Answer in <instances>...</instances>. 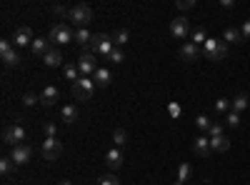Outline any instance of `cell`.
I'll return each instance as SVG.
<instances>
[{"label": "cell", "instance_id": "cell-27", "mask_svg": "<svg viewBox=\"0 0 250 185\" xmlns=\"http://www.w3.org/2000/svg\"><path fill=\"white\" fill-rule=\"evenodd\" d=\"M210 148H213L215 153H225L228 148H230V140H228L225 135H223V138H213V140H210Z\"/></svg>", "mask_w": 250, "mask_h": 185}, {"label": "cell", "instance_id": "cell-17", "mask_svg": "<svg viewBox=\"0 0 250 185\" xmlns=\"http://www.w3.org/2000/svg\"><path fill=\"white\" fill-rule=\"evenodd\" d=\"M193 178V165L190 163H180V168H178V178L173 185H188V180Z\"/></svg>", "mask_w": 250, "mask_h": 185}, {"label": "cell", "instance_id": "cell-2", "mask_svg": "<svg viewBox=\"0 0 250 185\" xmlns=\"http://www.w3.org/2000/svg\"><path fill=\"white\" fill-rule=\"evenodd\" d=\"M48 40L53 43V48L68 45V43H73V40H75V30H73L68 23H55L53 30H50V35H48Z\"/></svg>", "mask_w": 250, "mask_h": 185}, {"label": "cell", "instance_id": "cell-26", "mask_svg": "<svg viewBox=\"0 0 250 185\" xmlns=\"http://www.w3.org/2000/svg\"><path fill=\"white\" fill-rule=\"evenodd\" d=\"M113 38V43H115V48H120V45H125L130 40V30H125V28H118L115 30V35H110Z\"/></svg>", "mask_w": 250, "mask_h": 185}, {"label": "cell", "instance_id": "cell-7", "mask_svg": "<svg viewBox=\"0 0 250 185\" xmlns=\"http://www.w3.org/2000/svg\"><path fill=\"white\" fill-rule=\"evenodd\" d=\"M95 58H98V55H95V53H90V50H85V53H83V55L78 58V68H80L83 78H90V75H95V70L100 68Z\"/></svg>", "mask_w": 250, "mask_h": 185}, {"label": "cell", "instance_id": "cell-35", "mask_svg": "<svg viewBox=\"0 0 250 185\" xmlns=\"http://www.w3.org/2000/svg\"><path fill=\"white\" fill-rule=\"evenodd\" d=\"M223 130H225L223 123H213L210 130H208V133H210V140H213V138H223Z\"/></svg>", "mask_w": 250, "mask_h": 185}, {"label": "cell", "instance_id": "cell-1", "mask_svg": "<svg viewBox=\"0 0 250 185\" xmlns=\"http://www.w3.org/2000/svg\"><path fill=\"white\" fill-rule=\"evenodd\" d=\"M203 55L208 60H213V63H220V60H225V55H228V43L223 38H208L205 45H203Z\"/></svg>", "mask_w": 250, "mask_h": 185}, {"label": "cell", "instance_id": "cell-37", "mask_svg": "<svg viewBox=\"0 0 250 185\" xmlns=\"http://www.w3.org/2000/svg\"><path fill=\"white\" fill-rule=\"evenodd\" d=\"M228 108H230V100H228V98L215 100V110H218V113H225V115H228Z\"/></svg>", "mask_w": 250, "mask_h": 185}, {"label": "cell", "instance_id": "cell-43", "mask_svg": "<svg viewBox=\"0 0 250 185\" xmlns=\"http://www.w3.org/2000/svg\"><path fill=\"white\" fill-rule=\"evenodd\" d=\"M240 33H243V38H245V40H250V20H245V23H243Z\"/></svg>", "mask_w": 250, "mask_h": 185}, {"label": "cell", "instance_id": "cell-11", "mask_svg": "<svg viewBox=\"0 0 250 185\" xmlns=\"http://www.w3.org/2000/svg\"><path fill=\"white\" fill-rule=\"evenodd\" d=\"M193 153L200 155V158H208V155H210V153H213L210 138H208V135H198V138L193 140Z\"/></svg>", "mask_w": 250, "mask_h": 185}, {"label": "cell", "instance_id": "cell-14", "mask_svg": "<svg viewBox=\"0 0 250 185\" xmlns=\"http://www.w3.org/2000/svg\"><path fill=\"white\" fill-rule=\"evenodd\" d=\"M58 98H60V90L55 85H45V90L40 93V105H43V108H53L58 103Z\"/></svg>", "mask_w": 250, "mask_h": 185}, {"label": "cell", "instance_id": "cell-40", "mask_svg": "<svg viewBox=\"0 0 250 185\" xmlns=\"http://www.w3.org/2000/svg\"><path fill=\"white\" fill-rule=\"evenodd\" d=\"M38 100H40V98H38L35 93H25V95H23V105H28V108H30V105H35Z\"/></svg>", "mask_w": 250, "mask_h": 185}, {"label": "cell", "instance_id": "cell-10", "mask_svg": "<svg viewBox=\"0 0 250 185\" xmlns=\"http://www.w3.org/2000/svg\"><path fill=\"white\" fill-rule=\"evenodd\" d=\"M10 158L18 163V165H25V163L33 158V148L25 145V143L23 145H15V148H10Z\"/></svg>", "mask_w": 250, "mask_h": 185}, {"label": "cell", "instance_id": "cell-9", "mask_svg": "<svg viewBox=\"0 0 250 185\" xmlns=\"http://www.w3.org/2000/svg\"><path fill=\"white\" fill-rule=\"evenodd\" d=\"M188 33H190V23H188V18L185 15H178L175 20H170V35L183 40Z\"/></svg>", "mask_w": 250, "mask_h": 185}, {"label": "cell", "instance_id": "cell-36", "mask_svg": "<svg viewBox=\"0 0 250 185\" xmlns=\"http://www.w3.org/2000/svg\"><path fill=\"white\" fill-rule=\"evenodd\" d=\"M108 60H110V63H115V65H120L123 60H125V53H123L120 48H115V50L110 53V58H108Z\"/></svg>", "mask_w": 250, "mask_h": 185}, {"label": "cell", "instance_id": "cell-21", "mask_svg": "<svg viewBox=\"0 0 250 185\" xmlns=\"http://www.w3.org/2000/svg\"><path fill=\"white\" fill-rule=\"evenodd\" d=\"M62 75H65V80H70V83H78V80L83 78L78 63H65V65H62Z\"/></svg>", "mask_w": 250, "mask_h": 185}, {"label": "cell", "instance_id": "cell-32", "mask_svg": "<svg viewBox=\"0 0 250 185\" xmlns=\"http://www.w3.org/2000/svg\"><path fill=\"white\" fill-rule=\"evenodd\" d=\"M43 133H45V138H55L58 135V125H55L53 120H45L43 123Z\"/></svg>", "mask_w": 250, "mask_h": 185}, {"label": "cell", "instance_id": "cell-25", "mask_svg": "<svg viewBox=\"0 0 250 185\" xmlns=\"http://www.w3.org/2000/svg\"><path fill=\"white\" fill-rule=\"evenodd\" d=\"M15 168H18V163H15L10 155H8V158H0V173H3V175H13Z\"/></svg>", "mask_w": 250, "mask_h": 185}, {"label": "cell", "instance_id": "cell-29", "mask_svg": "<svg viewBox=\"0 0 250 185\" xmlns=\"http://www.w3.org/2000/svg\"><path fill=\"white\" fill-rule=\"evenodd\" d=\"M190 38H193L190 43H195V45H205V40H208V33H205V28H195Z\"/></svg>", "mask_w": 250, "mask_h": 185}, {"label": "cell", "instance_id": "cell-34", "mask_svg": "<svg viewBox=\"0 0 250 185\" xmlns=\"http://www.w3.org/2000/svg\"><path fill=\"white\" fill-rule=\"evenodd\" d=\"M195 125H198L200 130H210L213 123H210V118H208V115H198V118H195Z\"/></svg>", "mask_w": 250, "mask_h": 185}, {"label": "cell", "instance_id": "cell-3", "mask_svg": "<svg viewBox=\"0 0 250 185\" xmlns=\"http://www.w3.org/2000/svg\"><path fill=\"white\" fill-rule=\"evenodd\" d=\"M68 20H70L75 28H88V25H90V20H93V8L85 5V3H78V5L70 8Z\"/></svg>", "mask_w": 250, "mask_h": 185}, {"label": "cell", "instance_id": "cell-23", "mask_svg": "<svg viewBox=\"0 0 250 185\" xmlns=\"http://www.w3.org/2000/svg\"><path fill=\"white\" fill-rule=\"evenodd\" d=\"M248 93H238L233 100H230V108H233V113H240V110H245L248 108Z\"/></svg>", "mask_w": 250, "mask_h": 185}, {"label": "cell", "instance_id": "cell-8", "mask_svg": "<svg viewBox=\"0 0 250 185\" xmlns=\"http://www.w3.org/2000/svg\"><path fill=\"white\" fill-rule=\"evenodd\" d=\"M62 153V143L58 138H45L43 145H40V155H43V160H58Z\"/></svg>", "mask_w": 250, "mask_h": 185}, {"label": "cell", "instance_id": "cell-22", "mask_svg": "<svg viewBox=\"0 0 250 185\" xmlns=\"http://www.w3.org/2000/svg\"><path fill=\"white\" fill-rule=\"evenodd\" d=\"M75 43L78 45H90L93 43V33L88 28H75Z\"/></svg>", "mask_w": 250, "mask_h": 185}, {"label": "cell", "instance_id": "cell-19", "mask_svg": "<svg viewBox=\"0 0 250 185\" xmlns=\"http://www.w3.org/2000/svg\"><path fill=\"white\" fill-rule=\"evenodd\" d=\"M223 40H225V43L228 45H233V43H243V33L238 30V28H233V25H228L225 30H223Z\"/></svg>", "mask_w": 250, "mask_h": 185}, {"label": "cell", "instance_id": "cell-18", "mask_svg": "<svg viewBox=\"0 0 250 185\" xmlns=\"http://www.w3.org/2000/svg\"><path fill=\"white\" fill-rule=\"evenodd\" d=\"M50 48H53V43H50L48 38H35V40H33V45H30L33 55H40V58H43V55H45Z\"/></svg>", "mask_w": 250, "mask_h": 185}, {"label": "cell", "instance_id": "cell-33", "mask_svg": "<svg viewBox=\"0 0 250 185\" xmlns=\"http://www.w3.org/2000/svg\"><path fill=\"white\" fill-rule=\"evenodd\" d=\"M225 125H228V128H238V125H240V115H238V113H228V115H225Z\"/></svg>", "mask_w": 250, "mask_h": 185}, {"label": "cell", "instance_id": "cell-44", "mask_svg": "<svg viewBox=\"0 0 250 185\" xmlns=\"http://www.w3.org/2000/svg\"><path fill=\"white\" fill-rule=\"evenodd\" d=\"M58 185H73V183H70V180H60Z\"/></svg>", "mask_w": 250, "mask_h": 185}, {"label": "cell", "instance_id": "cell-28", "mask_svg": "<svg viewBox=\"0 0 250 185\" xmlns=\"http://www.w3.org/2000/svg\"><path fill=\"white\" fill-rule=\"evenodd\" d=\"M3 63H5L8 68H18V65H20V55H18L15 50H10V53L3 55Z\"/></svg>", "mask_w": 250, "mask_h": 185}, {"label": "cell", "instance_id": "cell-42", "mask_svg": "<svg viewBox=\"0 0 250 185\" xmlns=\"http://www.w3.org/2000/svg\"><path fill=\"white\" fill-rule=\"evenodd\" d=\"M168 113H170L173 118H178V115H180V105H178V103H170V105H168Z\"/></svg>", "mask_w": 250, "mask_h": 185}, {"label": "cell", "instance_id": "cell-24", "mask_svg": "<svg viewBox=\"0 0 250 185\" xmlns=\"http://www.w3.org/2000/svg\"><path fill=\"white\" fill-rule=\"evenodd\" d=\"M60 120H62V123H75V120H78V108H75V105H62Z\"/></svg>", "mask_w": 250, "mask_h": 185}, {"label": "cell", "instance_id": "cell-6", "mask_svg": "<svg viewBox=\"0 0 250 185\" xmlns=\"http://www.w3.org/2000/svg\"><path fill=\"white\" fill-rule=\"evenodd\" d=\"M93 93H95V80H90V78H80L78 83H73L75 100H90Z\"/></svg>", "mask_w": 250, "mask_h": 185}, {"label": "cell", "instance_id": "cell-31", "mask_svg": "<svg viewBox=\"0 0 250 185\" xmlns=\"http://www.w3.org/2000/svg\"><path fill=\"white\" fill-rule=\"evenodd\" d=\"M98 185H120V180H118L115 173H105V175L98 178Z\"/></svg>", "mask_w": 250, "mask_h": 185}, {"label": "cell", "instance_id": "cell-15", "mask_svg": "<svg viewBox=\"0 0 250 185\" xmlns=\"http://www.w3.org/2000/svg\"><path fill=\"white\" fill-rule=\"evenodd\" d=\"M43 63H45V68H60V65H62V53H60V48H50V50L43 55Z\"/></svg>", "mask_w": 250, "mask_h": 185}, {"label": "cell", "instance_id": "cell-41", "mask_svg": "<svg viewBox=\"0 0 250 185\" xmlns=\"http://www.w3.org/2000/svg\"><path fill=\"white\" fill-rule=\"evenodd\" d=\"M10 50H13L10 40H0V55H5V53H10Z\"/></svg>", "mask_w": 250, "mask_h": 185}, {"label": "cell", "instance_id": "cell-12", "mask_svg": "<svg viewBox=\"0 0 250 185\" xmlns=\"http://www.w3.org/2000/svg\"><path fill=\"white\" fill-rule=\"evenodd\" d=\"M198 58H200V48L195 43H183L180 45V60L183 63H195Z\"/></svg>", "mask_w": 250, "mask_h": 185}, {"label": "cell", "instance_id": "cell-5", "mask_svg": "<svg viewBox=\"0 0 250 185\" xmlns=\"http://www.w3.org/2000/svg\"><path fill=\"white\" fill-rule=\"evenodd\" d=\"M25 138H28V133H25V128L20 125V123H13V125H8V128H5V133H3V143H5L8 148L23 145Z\"/></svg>", "mask_w": 250, "mask_h": 185}, {"label": "cell", "instance_id": "cell-38", "mask_svg": "<svg viewBox=\"0 0 250 185\" xmlns=\"http://www.w3.org/2000/svg\"><path fill=\"white\" fill-rule=\"evenodd\" d=\"M53 15H55V18H68V15H70V8H65V5H53Z\"/></svg>", "mask_w": 250, "mask_h": 185}, {"label": "cell", "instance_id": "cell-39", "mask_svg": "<svg viewBox=\"0 0 250 185\" xmlns=\"http://www.w3.org/2000/svg\"><path fill=\"white\" fill-rule=\"evenodd\" d=\"M175 8L178 10H190V8H195V0H178Z\"/></svg>", "mask_w": 250, "mask_h": 185}, {"label": "cell", "instance_id": "cell-13", "mask_svg": "<svg viewBox=\"0 0 250 185\" xmlns=\"http://www.w3.org/2000/svg\"><path fill=\"white\" fill-rule=\"evenodd\" d=\"M33 40H35V38H33V30H30V28H25V25H23V28H18V30H15V35H13V43H15L18 48L33 45Z\"/></svg>", "mask_w": 250, "mask_h": 185}, {"label": "cell", "instance_id": "cell-30", "mask_svg": "<svg viewBox=\"0 0 250 185\" xmlns=\"http://www.w3.org/2000/svg\"><path fill=\"white\" fill-rule=\"evenodd\" d=\"M113 140H115V148H120V145H125V143H128V133H125L123 128H115V130H113Z\"/></svg>", "mask_w": 250, "mask_h": 185}, {"label": "cell", "instance_id": "cell-20", "mask_svg": "<svg viewBox=\"0 0 250 185\" xmlns=\"http://www.w3.org/2000/svg\"><path fill=\"white\" fill-rule=\"evenodd\" d=\"M93 80H95V85H98V88H108V85H110V80H113V75H110L108 68H98L95 75H93Z\"/></svg>", "mask_w": 250, "mask_h": 185}, {"label": "cell", "instance_id": "cell-4", "mask_svg": "<svg viewBox=\"0 0 250 185\" xmlns=\"http://www.w3.org/2000/svg\"><path fill=\"white\" fill-rule=\"evenodd\" d=\"M115 50V43L113 38L105 35V33H98L93 35V43H90V53H95L98 58H110V53Z\"/></svg>", "mask_w": 250, "mask_h": 185}, {"label": "cell", "instance_id": "cell-16", "mask_svg": "<svg viewBox=\"0 0 250 185\" xmlns=\"http://www.w3.org/2000/svg\"><path fill=\"white\" fill-rule=\"evenodd\" d=\"M105 163H108L110 170H118V168L123 165V150H120V148H110V150L105 153Z\"/></svg>", "mask_w": 250, "mask_h": 185}]
</instances>
